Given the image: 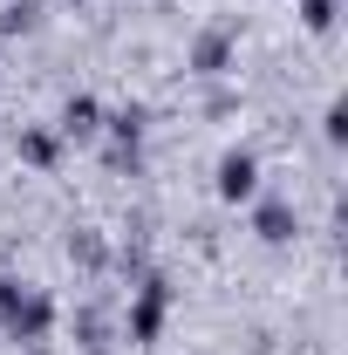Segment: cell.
Instances as JSON below:
<instances>
[{
	"mask_svg": "<svg viewBox=\"0 0 348 355\" xmlns=\"http://www.w3.org/2000/svg\"><path fill=\"white\" fill-rule=\"evenodd\" d=\"M48 328H55V301H48L42 287L0 273V335L7 342H42Z\"/></svg>",
	"mask_w": 348,
	"mask_h": 355,
	"instance_id": "6da1fadb",
	"label": "cell"
},
{
	"mask_svg": "<svg viewBox=\"0 0 348 355\" xmlns=\"http://www.w3.org/2000/svg\"><path fill=\"white\" fill-rule=\"evenodd\" d=\"M301 21L314 35H328V28H335V0H301Z\"/></svg>",
	"mask_w": 348,
	"mask_h": 355,
	"instance_id": "ba28073f",
	"label": "cell"
},
{
	"mask_svg": "<svg viewBox=\"0 0 348 355\" xmlns=\"http://www.w3.org/2000/svg\"><path fill=\"white\" fill-rule=\"evenodd\" d=\"M218 198L225 205H253L260 198V157L253 150H225L218 157Z\"/></svg>",
	"mask_w": 348,
	"mask_h": 355,
	"instance_id": "3957f363",
	"label": "cell"
},
{
	"mask_svg": "<svg viewBox=\"0 0 348 355\" xmlns=\"http://www.w3.org/2000/svg\"><path fill=\"white\" fill-rule=\"evenodd\" d=\"M164 314H171V287L150 273V280L137 287V301H130V342L137 349H150V342L164 335Z\"/></svg>",
	"mask_w": 348,
	"mask_h": 355,
	"instance_id": "7a4b0ae2",
	"label": "cell"
},
{
	"mask_svg": "<svg viewBox=\"0 0 348 355\" xmlns=\"http://www.w3.org/2000/svg\"><path fill=\"white\" fill-rule=\"evenodd\" d=\"M253 225H260V239H266V246H287V239L301 232V225H294V205H280V198H266Z\"/></svg>",
	"mask_w": 348,
	"mask_h": 355,
	"instance_id": "5b68a950",
	"label": "cell"
},
{
	"mask_svg": "<svg viewBox=\"0 0 348 355\" xmlns=\"http://www.w3.org/2000/svg\"><path fill=\"white\" fill-rule=\"evenodd\" d=\"M21 157L48 171V164H55V137H48V130H28V137H21Z\"/></svg>",
	"mask_w": 348,
	"mask_h": 355,
	"instance_id": "52a82bcc",
	"label": "cell"
},
{
	"mask_svg": "<svg viewBox=\"0 0 348 355\" xmlns=\"http://www.w3.org/2000/svg\"><path fill=\"white\" fill-rule=\"evenodd\" d=\"M225 55H232V35H205V42H198V55H191V62H198L205 76H218V69H225Z\"/></svg>",
	"mask_w": 348,
	"mask_h": 355,
	"instance_id": "8992f818",
	"label": "cell"
},
{
	"mask_svg": "<svg viewBox=\"0 0 348 355\" xmlns=\"http://www.w3.org/2000/svg\"><path fill=\"white\" fill-rule=\"evenodd\" d=\"M103 130V103H96V96H69V103H62V137H96Z\"/></svg>",
	"mask_w": 348,
	"mask_h": 355,
	"instance_id": "277c9868",
	"label": "cell"
},
{
	"mask_svg": "<svg viewBox=\"0 0 348 355\" xmlns=\"http://www.w3.org/2000/svg\"><path fill=\"white\" fill-rule=\"evenodd\" d=\"M342 137H348V110H342V103H328V144H342Z\"/></svg>",
	"mask_w": 348,
	"mask_h": 355,
	"instance_id": "9c48e42d",
	"label": "cell"
}]
</instances>
